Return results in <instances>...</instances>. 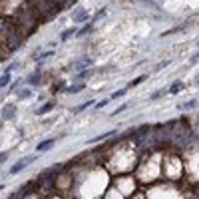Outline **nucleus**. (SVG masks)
<instances>
[{"label":"nucleus","mask_w":199,"mask_h":199,"mask_svg":"<svg viewBox=\"0 0 199 199\" xmlns=\"http://www.w3.org/2000/svg\"><path fill=\"white\" fill-rule=\"evenodd\" d=\"M26 2H28V6L36 12L40 22H48V20L56 18V14L62 10L58 4H54L52 0H26Z\"/></svg>","instance_id":"obj_1"},{"label":"nucleus","mask_w":199,"mask_h":199,"mask_svg":"<svg viewBox=\"0 0 199 199\" xmlns=\"http://www.w3.org/2000/svg\"><path fill=\"white\" fill-rule=\"evenodd\" d=\"M34 159H36V155H30V157H24V159L16 161L14 165L10 167V171H8V173H10V175H16V173H20V171H22V169H26V167H28Z\"/></svg>","instance_id":"obj_2"},{"label":"nucleus","mask_w":199,"mask_h":199,"mask_svg":"<svg viewBox=\"0 0 199 199\" xmlns=\"http://www.w3.org/2000/svg\"><path fill=\"white\" fill-rule=\"evenodd\" d=\"M52 108H54V102H48V104H44L42 108L36 109V116H44V114H48V112H52Z\"/></svg>","instance_id":"obj_3"},{"label":"nucleus","mask_w":199,"mask_h":199,"mask_svg":"<svg viewBox=\"0 0 199 199\" xmlns=\"http://www.w3.org/2000/svg\"><path fill=\"white\" fill-rule=\"evenodd\" d=\"M84 20H88V12H86V10H80V14L74 16V22H84Z\"/></svg>","instance_id":"obj_4"},{"label":"nucleus","mask_w":199,"mask_h":199,"mask_svg":"<svg viewBox=\"0 0 199 199\" xmlns=\"http://www.w3.org/2000/svg\"><path fill=\"white\" fill-rule=\"evenodd\" d=\"M52 143H54V139H46V142L38 143V147H36V149H38V152H44V149H48V147L52 145Z\"/></svg>","instance_id":"obj_5"},{"label":"nucleus","mask_w":199,"mask_h":199,"mask_svg":"<svg viewBox=\"0 0 199 199\" xmlns=\"http://www.w3.org/2000/svg\"><path fill=\"white\" fill-rule=\"evenodd\" d=\"M84 88V84H78V86H70V88H66V92L68 94H78V92Z\"/></svg>","instance_id":"obj_6"},{"label":"nucleus","mask_w":199,"mask_h":199,"mask_svg":"<svg viewBox=\"0 0 199 199\" xmlns=\"http://www.w3.org/2000/svg\"><path fill=\"white\" fill-rule=\"evenodd\" d=\"M6 84H10V72H6L4 76L0 78V88H4Z\"/></svg>","instance_id":"obj_7"},{"label":"nucleus","mask_w":199,"mask_h":199,"mask_svg":"<svg viewBox=\"0 0 199 199\" xmlns=\"http://www.w3.org/2000/svg\"><path fill=\"white\" fill-rule=\"evenodd\" d=\"M74 34H76V30H74V28H72V30H64V32H62V36H60V38H62V40H68V38H70V36H74Z\"/></svg>","instance_id":"obj_8"},{"label":"nucleus","mask_w":199,"mask_h":199,"mask_svg":"<svg viewBox=\"0 0 199 199\" xmlns=\"http://www.w3.org/2000/svg\"><path fill=\"white\" fill-rule=\"evenodd\" d=\"M14 116V106H6V112H4V118H12Z\"/></svg>","instance_id":"obj_9"},{"label":"nucleus","mask_w":199,"mask_h":199,"mask_svg":"<svg viewBox=\"0 0 199 199\" xmlns=\"http://www.w3.org/2000/svg\"><path fill=\"white\" fill-rule=\"evenodd\" d=\"M181 88H183V84H181V82H175V84L169 88V92H171V94H175V92H177V90H181Z\"/></svg>","instance_id":"obj_10"},{"label":"nucleus","mask_w":199,"mask_h":199,"mask_svg":"<svg viewBox=\"0 0 199 199\" xmlns=\"http://www.w3.org/2000/svg\"><path fill=\"white\" fill-rule=\"evenodd\" d=\"M30 84H38V82H40V74H38V72H36V74H32V78H30Z\"/></svg>","instance_id":"obj_11"},{"label":"nucleus","mask_w":199,"mask_h":199,"mask_svg":"<svg viewBox=\"0 0 199 199\" xmlns=\"http://www.w3.org/2000/svg\"><path fill=\"white\" fill-rule=\"evenodd\" d=\"M18 96H20V100L30 98V90H22V92H18Z\"/></svg>","instance_id":"obj_12"},{"label":"nucleus","mask_w":199,"mask_h":199,"mask_svg":"<svg viewBox=\"0 0 199 199\" xmlns=\"http://www.w3.org/2000/svg\"><path fill=\"white\" fill-rule=\"evenodd\" d=\"M92 104H94V102H86V104L78 106V109H76V112H82V109H86V108H88V106H92Z\"/></svg>","instance_id":"obj_13"},{"label":"nucleus","mask_w":199,"mask_h":199,"mask_svg":"<svg viewBox=\"0 0 199 199\" xmlns=\"http://www.w3.org/2000/svg\"><path fill=\"white\" fill-rule=\"evenodd\" d=\"M123 94H126V90H119V92H116V94H114V96H112V98H114V100H116V98H122V96H123Z\"/></svg>","instance_id":"obj_14"},{"label":"nucleus","mask_w":199,"mask_h":199,"mask_svg":"<svg viewBox=\"0 0 199 199\" xmlns=\"http://www.w3.org/2000/svg\"><path fill=\"white\" fill-rule=\"evenodd\" d=\"M6 157H8V155H6V153H0V163H2V161H4Z\"/></svg>","instance_id":"obj_15"},{"label":"nucleus","mask_w":199,"mask_h":199,"mask_svg":"<svg viewBox=\"0 0 199 199\" xmlns=\"http://www.w3.org/2000/svg\"><path fill=\"white\" fill-rule=\"evenodd\" d=\"M0 189H4V185H0Z\"/></svg>","instance_id":"obj_16"}]
</instances>
